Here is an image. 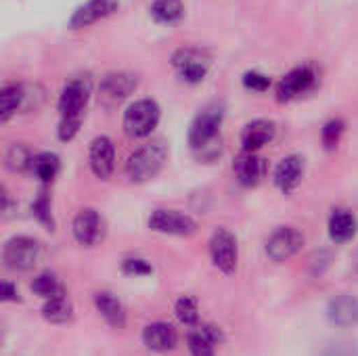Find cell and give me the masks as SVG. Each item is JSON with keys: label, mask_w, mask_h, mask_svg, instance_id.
I'll return each instance as SVG.
<instances>
[{"label": "cell", "mask_w": 358, "mask_h": 356, "mask_svg": "<svg viewBox=\"0 0 358 356\" xmlns=\"http://www.w3.org/2000/svg\"><path fill=\"white\" fill-rule=\"evenodd\" d=\"M222 120H224L222 105H208L193 120L189 128V145L199 159L212 162L222 153V136H220Z\"/></svg>", "instance_id": "1"}, {"label": "cell", "mask_w": 358, "mask_h": 356, "mask_svg": "<svg viewBox=\"0 0 358 356\" xmlns=\"http://www.w3.org/2000/svg\"><path fill=\"white\" fill-rule=\"evenodd\" d=\"M168 159V145L164 141H149L134 149L124 164V174L130 183L143 185L153 180Z\"/></svg>", "instance_id": "2"}, {"label": "cell", "mask_w": 358, "mask_h": 356, "mask_svg": "<svg viewBox=\"0 0 358 356\" xmlns=\"http://www.w3.org/2000/svg\"><path fill=\"white\" fill-rule=\"evenodd\" d=\"M159 118L162 111L153 99H138L124 113V130L132 138H147L157 128Z\"/></svg>", "instance_id": "3"}, {"label": "cell", "mask_w": 358, "mask_h": 356, "mask_svg": "<svg viewBox=\"0 0 358 356\" xmlns=\"http://www.w3.org/2000/svg\"><path fill=\"white\" fill-rule=\"evenodd\" d=\"M210 258L212 264L222 273V275H235L237 264H239V243L237 237L220 227L212 233L210 237Z\"/></svg>", "instance_id": "4"}, {"label": "cell", "mask_w": 358, "mask_h": 356, "mask_svg": "<svg viewBox=\"0 0 358 356\" xmlns=\"http://www.w3.org/2000/svg\"><path fill=\"white\" fill-rule=\"evenodd\" d=\"M40 258V243L34 237L27 235H15L10 237L2 248V260L10 271L25 273L36 266Z\"/></svg>", "instance_id": "5"}, {"label": "cell", "mask_w": 358, "mask_h": 356, "mask_svg": "<svg viewBox=\"0 0 358 356\" xmlns=\"http://www.w3.org/2000/svg\"><path fill=\"white\" fill-rule=\"evenodd\" d=\"M304 243H306V239H304L300 229H296V227H277L268 235L264 252H266L268 260H273L277 264H283V262L292 260L304 248Z\"/></svg>", "instance_id": "6"}, {"label": "cell", "mask_w": 358, "mask_h": 356, "mask_svg": "<svg viewBox=\"0 0 358 356\" xmlns=\"http://www.w3.org/2000/svg\"><path fill=\"white\" fill-rule=\"evenodd\" d=\"M90 94H92V82L88 76L71 78L59 94L57 107L61 118H82L90 101Z\"/></svg>", "instance_id": "7"}, {"label": "cell", "mask_w": 358, "mask_h": 356, "mask_svg": "<svg viewBox=\"0 0 358 356\" xmlns=\"http://www.w3.org/2000/svg\"><path fill=\"white\" fill-rule=\"evenodd\" d=\"M149 229L159 235H174V237H191L197 233V222L180 212L170 208H157L149 216Z\"/></svg>", "instance_id": "8"}, {"label": "cell", "mask_w": 358, "mask_h": 356, "mask_svg": "<svg viewBox=\"0 0 358 356\" xmlns=\"http://www.w3.org/2000/svg\"><path fill=\"white\" fill-rule=\"evenodd\" d=\"M71 233L82 248H96L107 235V225L94 208H84L76 214L71 222Z\"/></svg>", "instance_id": "9"}, {"label": "cell", "mask_w": 358, "mask_h": 356, "mask_svg": "<svg viewBox=\"0 0 358 356\" xmlns=\"http://www.w3.org/2000/svg\"><path fill=\"white\" fill-rule=\"evenodd\" d=\"M319 82V76L315 71V67L310 65H300L296 69H292L289 73H285L279 84H277V99L281 103L294 101L298 97H304L306 92H310Z\"/></svg>", "instance_id": "10"}, {"label": "cell", "mask_w": 358, "mask_h": 356, "mask_svg": "<svg viewBox=\"0 0 358 356\" xmlns=\"http://www.w3.org/2000/svg\"><path fill=\"white\" fill-rule=\"evenodd\" d=\"M172 65L178 71L180 80L189 82V84H197L208 76L210 69V55L199 50V48H180L174 52L172 57Z\"/></svg>", "instance_id": "11"}, {"label": "cell", "mask_w": 358, "mask_h": 356, "mask_svg": "<svg viewBox=\"0 0 358 356\" xmlns=\"http://www.w3.org/2000/svg\"><path fill=\"white\" fill-rule=\"evenodd\" d=\"M136 88H138V78L134 73H130V71H113V73H107L101 80L99 97H101L103 105L113 107V105L122 103L124 99H128Z\"/></svg>", "instance_id": "12"}, {"label": "cell", "mask_w": 358, "mask_h": 356, "mask_svg": "<svg viewBox=\"0 0 358 356\" xmlns=\"http://www.w3.org/2000/svg\"><path fill=\"white\" fill-rule=\"evenodd\" d=\"M88 166L99 180L111 178L115 170V147L109 136H96L88 147Z\"/></svg>", "instance_id": "13"}, {"label": "cell", "mask_w": 358, "mask_h": 356, "mask_svg": "<svg viewBox=\"0 0 358 356\" xmlns=\"http://www.w3.org/2000/svg\"><path fill=\"white\" fill-rule=\"evenodd\" d=\"M117 8H120V0H86L69 17V27L71 29L88 27V25L113 15Z\"/></svg>", "instance_id": "14"}, {"label": "cell", "mask_w": 358, "mask_h": 356, "mask_svg": "<svg viewBox=\"0 0 358 356\" xmlns=\"http://www.w3.org/2000/svg\"><path fill=\"white\" fill-rule=\"evenodd\" d=\"M233 172L243 187H258L266 176V162L254 151H241L233 162Z\"/></svg>", "instance_id": "15"}, {"label": "cell", "mask_w": 358, "mask_h": 356, "mask_svg": "<svg viewBox=\"0 0 358 356\" xmlns=\"http://www.w3.org/2000/svg\"><path fill=\"white\" fill-rule=\"evenodd\" d=\"M302 178H304V157H300V155L283 157L277 164L275 174H273L275 187L285 195H292L300 187Z\"/></svg>", "instance_id": "16"}, {"label": "cell", "mask_w": 358, "mask_h": 356, "mask_svg": "<svg viewBox=\"0 0 358 356\" xmlns=\"http://www.w3.org/2000/svg\"><path fill=\"white\" fill-rule=\"evenodd\" d=\"M327 319L342 329L358 325V298L352 294H338L327 304Z\"/></svg>", "instance_id": "17"}, {"label": "cell", "mask_w": 358, "mask_h": 356, "mask_svg": "<svg viewBox=\"0 0 358 356\" xmlns=\"http://www.w3.org/2000/svg\"><path fill=\"white\" fill-rule=\"evenodd\" d=\"M143 344L153 350V353H168L174 350L178 344V332L174 329V325L164 323V321H155L149 323L143 329Z\"/></svg>", "instance_id": "18"}, {"label": "cell", "mask_w": 358, "mask_h": 356, "mask_svg": "<svg viewBox=\"0 0 358 356\" xmlns=\"http://www.w3.org/2000/svg\"><path fill=\"white\" fill-rule=\"evenodd\" d=\"M327 233H329V239L338 245L350 243L358 233L357 216L346 208H336L327 220Z\"/></svg>", "instance_id": "19"}, {"label": "cell", "mask_w": 358, "mask_h": 356, "mask_svg": "<svg viewBox=\"0 0 358 356\" xmlns=\"http://www.w3.org/2000/svg\"><path fill=\"white\" fill-rule=\"evenodd\" d=\"M224 340L220 327L214 325H201L189 332L187 344L191 356H216V346Z\"/></svg>", "instance_id": "20"}, {"label": "cell", "mask_w": 358, "mask_h": 356, "mask_svg": "<svg viewBox=\"0 0 358 356\" xmlns=\"http://www.w3.org/2000/svg\"><path fill=\"white\" fill-rule=\"evenodd\" d=\"M277 134V126L271 120H254L245 124L241 132V147L243 151H254L258 153L262 147H266Z\"/></svg>", "instance_id": "21"}, {"label": "cell", "mask_w": 358, "mask_h": 356, "mask_svg": "<svg viewBox=\"0 0 358 356\" xmlns=\"http://www.w3.org/2000/svg\"><path fill=\"white\" fill-rule=\"evenodd\" d=\"M94 306H96L99 315L105 319L107 325H111L113 329H124L126 327V308H124L122 300L115 294L96 292L94 294Z\"/></svg>", "instance_id": "22"}, {"label": "cell", "mask_w": 358, "mask_h": 356, "mask_svg": "<svg viewBox=\"0 0 358 356\" xmlns=\"http://www.w3.org/2000/svg\"><path fill=\"white\" fill-rule=\"evenodd\" d=\"M42 317H44V321H48L52 325H65V323L71 321V317H73V304H71L69 296L65 294V290H61L52 298L44 300Z\"/></svg>", "instance_id": "23"}, {"label": "cell", "mask_w": 358, "mask_h": 356, "mask_svg": "<svg viewBox=\"0 0 358 356\" xmlns=\"http://www.w3.org/2000/svg\"><path fill=\"white\" fill-rule=\"evenodd\" d=\"M25 103V86L23 84H4L0 90V122H8Z\"/></svg>", "instance_id": "24"}, {"label": "cell", "mask_w": 358, "mask_h": 356, "mask_svg": "<svg viewBox=\"0 0 358 356\" xmlns=\"http://www.w3.org/2000/svg\"><path fill=\"white\" fill-rule=\"evenodd\" d=\"M185 4L182 0H155L151 4V17L162 25H174L182 19Z\"/></svg>", "instance_id": "25"}, {"label": "cell", "mask_w": 358, "mask_h": 356, "mask_svg": "<svg viewBox=\"0 0 358 356\" xmlns=\"http://www.w3.org/2000/svg\"><path fill=\"white\" fill-rule=\"evenodd\" d=\"M61 170V162L55 153L50 151H42L38 155H34V162H31V174L42 180V183H52L57 178Z\"/></svg>", "instance_id": "26"}, {"label": "cell", "mask_w": 358, "mask_h": 356, "mask_svg": "<svg viewBox=\"0 0 358 356\" xmlns=\"http://www.w3.org/2000/svg\"><path fill=\"white\" fill-rule=\"evenodd\" d=\"M31 162H34V155L31 151L21 145V143H15L8 147L6 155H4V164L10 172H25V170H31Z\"/></svg>", "instance_id": "27"}, {"label": "cell", "mask_w": 358, "mask_h": 356, "mask_svg": "<svg viewBox=\"0 0 358 356\" xmlns=\"http://www.w3.org/2000/svg\"><path fill=\"white\" fill-rule=\"evenodd\" d=\"M174 315L176 319L187 325V327H195L199 323V304L193 296H180L174 304Z\"/></svg>", "instance_id": "28"}, {"label": "cell", "mask_w": 358, "mask_h": 356, "mask_svg": "<svg viewBox=\"0 0 358 356\" xmlns=\"http://www.w3.org/2000/svg\"><path fill=\"white\" fill-rule=\"evenodd\" d=\"M29 287L42 300H48V298H52L55 294H59L63 290L61 283H59V279H57V275H52V273H40V275H36L34 281L29 283Z\"/></svg>", "instance_id": "29"}, {"label": "cell", "mask_w": 358, "mask_h": 356, "mask_svg": "<svg viewBox=\"0 0 358 356\" xmlns=\"http://www.w3.org/2000/svg\"><path fill=\"white\" fill-rule=\"evenodd\" d=\"M31 216H34L46 231H55L52 208H50V199H48L46 193H38V197L31 201Z\"/></svg>", "instance_id": "30"}, {"label": "cell", "mask_w": 358, "mask_h": 356, "mask_svg": "<svg viewBox=\"0 0 358 356\" xmlns=\"http://www.w3.org/2000/svg\"><path fill=\"white\" fill-rule=\"evenodd\" d=\"M344 132H346V122H344V120H340V118L329 120V122L323 126V130H321L323 147H325L327 151L338 149V145H340V141H342Z\"/></svg>", "instance_id": "31"}, {"label": "cell", "mask_w": 358, "mask_h": 356, "mask_svg": "<svg viewBox=\"0 0 358 356\" xmlns=\"http://www.w3.org/2000/svg\"><path fill=\"white\" fill-rule=\"evenodd\" d=\"M122 271H124V275H130V277H147L153 273V264L145 258L130 256L122 262Z\"/></svg>", "instance_id": "32"}, {"label": "cell", "mask_w": 358, "mask_h": 356, "mask_svg": "<svg viewBox=\"0 0 358 356\" xmlns=\"http://www.w3.org/2000/svg\"><path fill=\"white\" fill-rule=\"evenodd\" d=\"M80 126H82V118H61L59 128H57L59 141H63V143L73 141L76 134L80 132Z\"/></svg>", "instance_id": "33"}, {"label": "cell", "mask_w": 358, "mask_h": 356, "mask_svg": "<svg viewBox=\"0 0 358 356\" xmlns=\"http://www.w3.org/2000/svg\"><path fill=\"white\" fill-rule=\"evenodd\" d=\"M243 86L248 90H254V92H264L271 86V78L264 76V73H260V71H248L243 76Z\"/></svg>", "instance_id": "34"}, {"label": "cell", "mask_w": 358, "mask_h": 356, "mask_svg": "<svg viewBox=\"0 0 358 356\" xmlns=\"http://www.w3.org/2000/svg\"><path fill=\"white\" fill-rule=\"evenodd\" d=\"M2 302H21V298H19V292H17V287L10 283V281H4L2 283Z\"/></svg>", "instance_id": "35"}, {"label": "cell", "mask_w": 358, "mask_h": 356, "mask_svg": "<svg viewBox=\"0 0 358 356\" xmlns=\"http://www.w3.org/2000/svg\"><path fill=\"white\" fill-rule=\"evenodd\" d=\"M357 273H358V256H357Z\"/></svg>", "instance_id": "36"}]
</instances>
